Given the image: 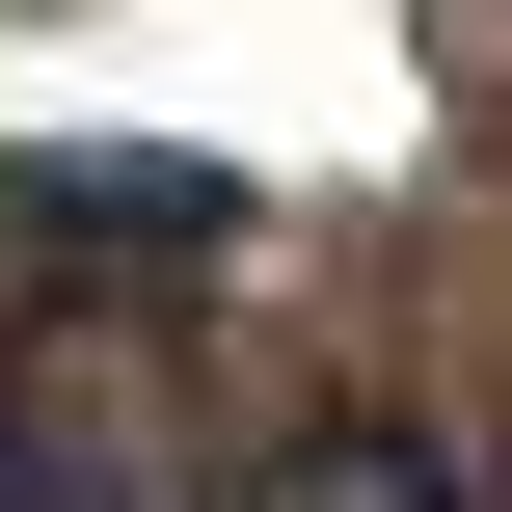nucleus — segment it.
<instances>
[{
    "instance_id": "nucleus-1",
    "label": "nucleus",
    "mask_w": 512,
    "mask_h": 512,
    "mask_svg": "<svg viewBox=\"0 0 512 512\" xmlns=\"http://www.w3.org/2000/svg\"><path fill=\"white\" fill-rule=\"evenodd\" d=\"M270 512H512V459H432V432H324Z\"/></svg>"
}]
</instances>
